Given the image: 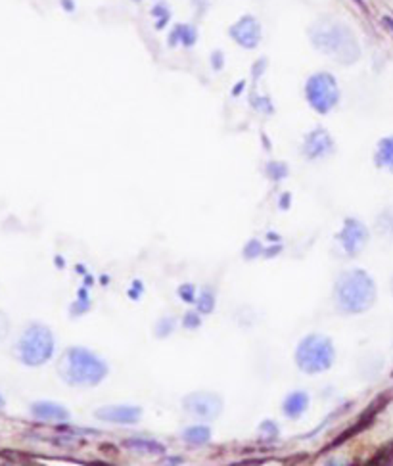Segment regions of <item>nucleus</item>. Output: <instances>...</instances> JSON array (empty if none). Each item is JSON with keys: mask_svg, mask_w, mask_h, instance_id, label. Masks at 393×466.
<instances>
[{"mask_svg": "<svg viewBox=\"0 0 393 466\" xmlns=\"http://www.w3.org/2000/svg\"><path fill=\"white\" fill-rule=\"evenodd\" d=\"M309 39L313 47L327 54L334 60H338L344 66L355 64L360 56L359 40L353 31L336 18H319L313 25L309 27Z\"/></svg>", "mask_w": 393, "mask_h": 466, "instance_id": "obj_1", "label": "nucleus"}, {"mask_svg": "<svg viewBox=\"0 0 393 466\" xmlns=\"http://www.w3.org/2000/svg\"><path fill=\"white\" fill-rule=\"evenodd\" d=\"M107 368L96 355L81 347H71L61 355L58 374L71 386H94L106 376Z\"/></svg>", "mask_w": 393, "mask_h": 466, "instance_id": "obj_2", "label": "nucleus"}, {"mask_svg": "<svg viewBox=\"0 0 393 466\" xmlns=\"http://www.w3.org/2000/svg\"><path fill=\"white\" fill-rule=\"evenodd\" d=\"M13 353L18 361L27 366L45 365L54 353V336L50 328L40 322L27 325L16 340Z\"/></svg>", "mask_w": 393, "mask_h": 466, "instance_id": "obj_3", "label": "nucleus"}, {"mask_svg": "<svg viewBox=\"0 0 393 466\" xmlns=\"http://www.w3.org/2000/svg\"><path fill=\"white\" fill-rule=\"evenodd\" d=\"M338 301L344 311L349 313H359L365 311L374 303L376 298V288L367 273L363 271H351L344 273L338 280Z\"/></svg>", "mask_w": 393, "mask_h": 466, "instance_id": "obj_4", "label": "nucleus"}, {"mask_svg": "<svg viewBox=\"0 0 393 466\" xmlns=\"http://www.w3.org/2000/svg\"><path fill=\"white\" fill-rule=\"evenodd\" d=\"M305 96L315 112L328 114L340 102V88H338L334 75L320 71V74L309 77L305 85Z\"/></svg>", "mask_w": 393, "mask_h": 466, "instance_id": "obj_5", "label": "nucleus"}, {"mask_svg": "<svg viewBox=\"0 0 393 466\" xmlns=\"http://www.w3.org/2000/svg\"><path fill=\"white\" fill-rule=\"evenodd\" d=\"M334 361V347L327 338L309 336L301 342L298 349V363L307 373H320L327 371Z\"/></svg>", "mask_w": 393, "mask_h": 466, "instance_id": "obj_6", "label": "nucleus"}, {"mask_svg": "<svg viewBox=\"0 0 393 466\" xmlns=\"http://www.w3.org/2000/svg\"><path fill=\"white\" fill-rule=\"evenodd\" d=\"M228 35L233 37L242 48L254 50L261 42V23L254 16H242L240 20L230 25Z\"/></svg>", "mask_w": 393, "mask_h": 466, "instance_id": "obj_7", "label": "nucleus"}, {"mask_svg": "<svg viewBox=\"0 0 393 466\" xmlns=\"http://www.w3.org/2000/svg\"><path fill=\"white\" fill-rule=\"evenodd\" d=\"M221 400L213 393H192L184 400V409L192 417L200 419H215L221 413Z\"/></svg>", "mask_w": 393, "mask_h": 466, "instance_id": "obj_8", "label": "nucleus"}, {"mask_svg": "<svg viewBox=\"0 0 393 466\" xmlns=\"http://www.w3.org/2000/svg\"><path fill=\"white\" fill-rule=\"evenodd\" d=\"M368 240V233L367 228L360 225L359 221L349 219L346 223V228H344V233H341V242H344V247H346L347 253H359L365 244H367Z\"/></svg>", "mask_w": 393, "mask_h": 466, "instance_id": "obj_9", "label": "nucleus"}, {"mask_svg": "<svg viewBox=\"0 0 393 466\" xmlns=\"http://www.w3.org/2000/svg\"><path fill=\"white\" fill-rule=\"evenodd\" d=\"M96 417L100 420H107V422H117V424H133L136 420H140V409L136 407H104L96 411Z\"/></svg>", "mask_w": 393, "mask_h": 466, "instance_id": "obj_10", "label": "nucleus"}, {"mask_svg": "<svg viewBox=\"0 0 393 466\" xmlns=\"http://www.w3.org/2000/svg\"><path fill=\"white\" fill-rule=\"evenodd\" d=\"M305 153L309 158H320L332 150V139L324 129H315L307 134L305 146H303Z\"/></svg>", "mask_w": 393, "mask_h": 466, "instance_id": "obj_11", "label": "nucleus"}, {"mask_svg": "<svg viewBox=\"0 0 393 466\" xmlns=\"http://www.w3.org/2000/svg\"><path fill=\"white\" fill-rule=\"evenodd\" d=\"M31 413H33L35 419L39 420H67L69 419V413H67L66 407L58 405V403H50V401H39V403H33L31 405Z\"/></svg>", "mask_w": 393, "mask_h": 466, "instance_id": "obj_12", "label": "nucleus"}, {"mask_svg": "<svg viewBox=\"0 0 393 466\" xmlns=\"http://www.w3.org/2000/svg\"><path fill=\"white\" fill-rule=\"evenodd\" d=\"M198 40V29L190 23H180L171 31L169 35V45L171 47H177V45H182V47H194Z\"/></svg>", "mask_w": 393, "mask_h": 466, "instance_id": "obj_13", "label": "nucleus"}, {"mask_svg": "<svg viewBox=\"0 0 393 466\" xmlns=\"http://www.w3.org/2000/svg\"><path fill=\"white\" fill-rule=\"evenodd\" d=\"M307 405H309V397H307V393H301V392H295L292 393V395H288V400L284 401V413L288 414V417H300L303 411L307 409Z\"/></svg>", "mask_w": 393, "mask_h": 466, "instance_id": "obj_14", "label": "nucleus"}, {"mask_svg": "<svg viewBox=\"0 0 393 466\" xmlns=\"http://www.w3.org/2000/svg\"><path fill=\"white\" fill-rule=\"evenodd\" d=\"M376 163L393 171V136L380 140L378 152H376Z\"/></svg>", "mask_w": 393, "mask_h": 466, "instance_id": "obj_15", "label": "nucleus"}, {"mask_svg": "<svg viewBox=\"0 0 393 466\" xmlns=\"http://www.w3.org/2000/svg\"><path fill=\"white\" fill-rule=\"evenodd\" d=\"M182 438L188 441V443H192V445H204L209 441L211 438V432H209V428L206 426H192L188 428L187 432H182Z\"/></svg>", "mask_w": 393, "mask_h": 466, "instance_id": "obj_16", "label": "nucleus"}, {"mask_svg": "<svg viewBox=\"0 0 393 466\" xmlns=\"http://www.w3.org/2000/svg\"><path fill=\"white\" fill-rule=\"evenodd\" d=\"M150 13H152V18L153 21H156V27H158V29H163V27L169 23V20H171V8L167 6L165 2H156Z\"/></svg>", "mask_w": 393, "mask_h": 466, "instance_id": "obj_17", "label": "nucleus"}, {"mask_svg": "<svg viewBox=\"0 0 393 466\" xmlns=\"http://www.w3.org/2000/svg\"><path fill=\"white\" fill-rule=\"evenodd\" d=\"M129 447H134V449H139V451H148V453H161L163 451V447L158 445L156 441H146V440H129L127 441Z\"/></svg>", "mask_w": 393, "mask_h": 466, "instance_id": "obj_18", "label": "nucleus"}, {"mask_svg": "<svg viewBox=\"0 0 393 466\" xmlns=\"http://www.w3.org/2000/svg\"><path fill=\"white\" fill-rule=\"evenodd\" d=\"M10 334V319L4 311H0V342H4Z\"/></svg>", "mask_w": 393, "mask_h": 466, "instance_id": "obj_19", "label": "nucleus"}, {"mask_svg": "<svg viewBox=\"0 0 393 466\" xmlns=\"http://www.w3.org/2000/svg\"><path fill=\"white\" fill-rule=\"evenodd\" d=\"M213 303H215V300H213V296H211V293L209 292H204L200 296V309L201 311H211V309H213Z\"/></svg>", "mask_w": 393, "mask_h": 466, "instance_id": "obj_20", "label": "nucleus"}, {"mask_svg": "<svg viewBox=\"0 0 393 466\" xmlns=\"http://www.w3.org/2000/svg\"><path fill=\"white\" fill-rule=\"evenodd\" d=\"M223 64H225V56H223V52H219V50H215V52L211 54V66H213L215 69H221Z\"/></svg>", "mask_w": 393, "mask_h": 466, "instance_id": "obj_21", "label": "nucleus"}, {"mask_svg": "<svg viewBox=\"0 0 393 466\" xmlns=\"http://www.w3.org/2000/svg\"><path fill=\"white\" fill-rule=\"evenodd\" d=\"M61 8L66 12H75V0H61Z\"/></svg>", "mask_w": 393, "mask_h": 466, "instance_id": "obj_22", "label": "nucleus"}, {"mask_svg": "<svg viewBox=\"0 0 393 466\" xmlns=\"http://www.w3.org/2000/svg\"><path fill=\"white\" fill-rule=\"evenodd\" d=\"M182 296H184V300H192V286H184V288H180V298H182Z\"/></svg>", "mask_w": 393, "mask_h": 466, "instance_id": "obj_23", "label": "nucleus"}, {"mask_svg": "<svg viewBox=\"0 0 393 466\" xmlns=\"http://www.w3.org/2000/svg\"><path fill=\"white\" fill-rule=\"evenodd\" d=\"M187 320H188V322H184L187 327H196V325H200V319L196 320V315H194V313L187 315Z\"/></svg>", "mask_w": 393, "mask_h": 466, "instance_id": "obj_24", "label": "nucleus"}, {"mask_svg": "<svg viewBox=\"0 0 393 466\" xmlns=\"http://www.w3.org/2000/svg\"><path fill=\"white\" fill-rule=\"evenodd\" d=\"M384 23H386V25L393 31V20H392V18H384Z\"/></svg>", "mask_w": 393, "mask_h": 466, "instance_id": "obj_25", "label": "nucleus"}, {"mask_svg": "<svg viewBox=\"0 0 393 466\" xmlns=\"http://www.w3.org/2000/svg\"><path fill=\"white\" fill-rule=\"evenodd\" d=\"M4 407V397H2V393H0V409Z\"/></svg>", "mask_w": 393, "mask_h": 466, "instance_id": "obj_26", "label": "nucleus"}, {"mask_svg": "<svg viewBox=\"0 0 393 466\" xmlns=\"http://www.w3.org/2000/svg\"><path fill=\"white\" fill-rule=\"evenodd\" d=\"M133 2H142V0H133Z\"/></svg>", "mask_w": 393, "mask_h": 466, "instance_id": "obj_27", "label": "nucleus"}, {"mask_svg": "<svg viewBox=\"0 0 393 466\" xmlns=\"http://www.w3.org/2000/svg\"><path fill=\"white\" fill-rule=\"evenodd\" d=\"M392 288H393V282H392Z\"/></svg>", "mask_w": 393, "mask_h": 466, "instance_id": "obj_28", "label": "nucleus"}]
</instances>
